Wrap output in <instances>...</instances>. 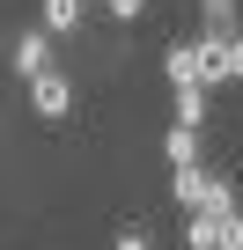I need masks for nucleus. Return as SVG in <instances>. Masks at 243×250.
Instances as JSON below:
<instances>
[{
	"mask_svg": "<svg viewBox=\"0 0 243 250\" xmlns=\"http://www.w3.org/2000/svg\"><path fill=\"white\" fill-rule=\"evenodd\" d=\"M170 199H177L184 213H236V191H228V184H221L214 169H199V162L170 177Z\"/></svg>",
	"mask_w": 243,
	"mask_h": 250,
	"instance_id": "nucleus-1",
	"label": "nucleus"
},
{
	"mask_svg": "<svg viewBox=\"0 0 243 250\" xmlns=\"http://www.w3.org/2000/svg\"><path fill=\"white\" fill-rule=\"evenodd\" d=\"M30 103H37V118H66V110H74V81L52 66V74H37V81H30Z\"/></svg>",
	"mask_w": 243,
	"mask_h": 250,
	"instance_id": "nucleus-2",
	"label": "nucleus"
},
{
	"mask_svg": "<svg viewBox=\"0 0 243 250\" xmlns=\"http://www.w3.org/2000/svg\"><path fill=\"white\" fill-rule=\"evenodd\" d=\"M15 66H22L30 81H37V74H52V30H44V22L15 37Z\"/></svg>",
	"mask_w": 243,
	"mask_h": 250,
	"instance_id": "nucleus-3",
	"label": "nucleus"
},
{
	"mask_svg": "<svg viewBox=\"0 0 243 250\" xmlns=\"http://www.w3.org/2000/svg\"><path fill=\"white\" fill-rule=\"evenodd\" d=\"M162 74H170V88H206L199 81V44H170L162 52Z\"/></svg>",
	"mask_w": 243,
	"mask_h": 250,
	"instance_id": "nucleus-4",
	"label": "nucleus"
},
{
	"mask_svg": "<svg viewBox=\"0 0 243 250\" xmlns=\"http://www.w3.org/2000/svg\"><path fill=\"white\" fill-rule=\"evenodd\" d=\"M37 22H44L52 37H66V30L81 22V0H37Z\"/></svg>",
	"mask_w": 243,
	"mask_h": 250,
	"instance_id": "nucleus-5",
	"label": "nucleus"
},
{
	"mask_svg": "<svg viewBox=\"0 0 243 250\" xmlns=\"http://www.w3.org/2000/svg\"><path fill=\"white\" fill-rule=\"evenodd\" d=\"M162 155H170L177 169H192V162H199V125H170V140H162Z\"/></svg>",
	"mask_w": 243,
	"mask_h": 250,
	"instance_id": "nucleus-6",
	"label": "nucleus"
},
{
	"mask_svg": "<svg viewBox=\"0 0 243 250\" xmlns=\"http://www.w3.org/2000/svg\"><path fill=\"white\" fill-rule=\"evenodd\" d=\"M177 125H206V88H177Z\"/></svg>",
	"mask_w": 243,
	"mask_h": 250,
	"instance_id": "nucleus-7",
	"label": "nucleus"
},
{
	"mask_svg": "<svg viewBox=\"0 0 243 250\" xmlns=\"http://www.w3.org/2000/svg\"><path fill=\"white\" fill-rule=\"evenodd\" d=\"M214 250H243V213H214Z\"/></svg>",
	"mask_w": 243,
	"mask_h": 250,
	"instance_id": "nucleus-8",
	"label": "nucleus"
},
{
	"mask_svg": "<svg viewBox=\"0 0 243 250\" xmlns=\"http://www.w3.org/2000/svg\"><path fill=\"white\" fill-rule=\"evenodd\" d=\"M184 243L192 250H214V213H184Z\"/></svg>",
	"mask_w": 243,
	"mask_h": 250,
	"instance_id": "nucleus-9",
	"label": "nucleus"
},
{
	"mask_svg": "<svg viewBox=\"0 0 243 250\" xmlns=\"http://www.w3.org/2000/svg\"><path fill=\"white\" fill-rule=\"evenodd\" d=\"M103 15H110V22H140V15H148V0H103Z\"/></svg>",
	"mask_w": 243,
	"mask_h": 250,
	"instance_id": "nucleus-10",
	"label": "nucleus"
},
{
	"mask_svg": "<svg viewBox=\"0 0 243 250\" xmlns=\"http://www.w3.org/2000/svg\"><path fill=\"white\" fill-rule=\"evenodd\" d=\"M206 8V22H236V0H199Z\"/></svg>",
	"mask_w": 243,
	"mask_h": 250,
	"instance_id": "nucleus-11",
	"label": "nucleus"
},
{
	"mask_svg": "<svg viewBox=\"0 0 243 250\" xmlns=\"http://www.w3.org/2000/svg\"><path fill=\"white\" fill-rule=\"evenodd\" d=\"M110 250H155V243H148V228H126V235H118Z\"/></svg>",
	"mask_w": 243,
	"mask_h": 250,
	"instance_id": "nucleus-12",
	"label": "nucleus"
},
{
	"mask_svg": "<svg viewBox=\"0 0 243 250\" xmlns=\"http://www.w3.org/2000/svg\"><path fill=\"white\" fill-rule=\"evenodd\" d=\"M228 81H243V30H236V52H228Z\"/></svg>",
	"mask_w": 243,
	"mask_h": 250,
	"instance_id": "nucleus-13",
	"label": "nucleus"
}]
</instances>
